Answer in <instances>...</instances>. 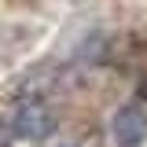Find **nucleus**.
<instances>
[{"label": "nucleus", "instance_id": "1", "mask_svg": "<svg viewBox=\"0 0 147 147\" xmlns=\"http://www.w3.org/2000/svg\"><path fill=\"white\" fill-rule=\"evenodd\" d=\"M110 136H114V147H144L147 144V107L136 99L118 107L110 118Z\"/></svg>", "mask_w": 147, "mask_h": 147}, {"label": "nucleus", "instance_id": "2", "mask_svg": "<svg viewBox=\"0 0 147 147\" xmlns=\"http://www.w3.org/2000/svg\"><path fill=\"white\" fill-rule=\"evenodd\" d=\"M55 110L44 107V103H26V107H18L15 114V132L22 140H44V136H52L55 132Z\"/></svg>", "mask_w": 147, "mask_h": 147}, {"label": "nucleus", "instance_id": "3", "mask_svg": "<svg viewBox=\"0 0 147 147\" xmlns=\"http://www.w3.org/2000/svg\"><path fill=\"white\" fill-rule=\"evenodd\" d=\"M63 147H74V144H63Z\"/></svg>", "mask_w": 147, "mask_h": 147}]
</instances>
